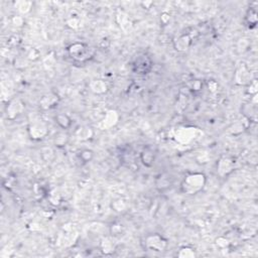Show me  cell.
Masks as SVG:
<instances>
[{"label":"cell","mask_w":258,"mask_h":258,"mask_svg":"<svg viewBox=\"0 0 258 258\" xmlns=\"http://www.w3.org/2000/svg\"><path fill=\"white\" fill-rule=\"evenodd\" d=\"M180 257H194L196 254H195V251L189 247H183L181 250H180V253L178 254Z\"/></svg>","instance_id":"cell-7"},{"label":"cell","mask_w":258,"mask_h":258,"mask_svg":"<svg viewBox=\"0 0 258 258\" xmlns=\"http://www.w3.org/2000/svg\"><path fill=\"white\" fill-rule=\"evenodd\" d=\"M152 60L146 54L138 55L132 64V70L135 74L145 75L152 70Z\"/></svg>","instance_id":"cell-4"},{"label":"cell","mask_w":258,"mask_h":258,"mask_svg":"<svg viewBox=\"0 0 258 258\" xmlns=\"http://www.w3.org/2000/svg\"><path fill=\"white\" fill-rule=\"evenodd\" d=\"M206 183V177L203 174L195 173L188 175L183 183L182 190L184 193L189 195H195L202 190Z\"/></svg>","instance_id":"cell-1"},{"label":"cell","mask_w":258,"mask_h":258,"mask_svg":"<svg viewBox=\"0 0 258 258\" xmlns=\"http://www.w3.org/2000/svg\"><path fill=\"white\" fill-rule=\"evenodd\" d=\"M68 52L71 55V58L77 62L87 61L90 58V47L85 44H74L69 49Z\"/></svg>","instance_id":"cell-2"},{"label":"cell","mask_w":258,"mask_h":258,"mask_svg":"<svg viewBox=\"0 0 258 258\" xmlns=\"http://www.w3.org/2000/svg\"><path fill=\"white\" fill-rule=\"evenodd\" d=\"M246 19H247V24H248V26L250 28L252 26H255L256 22H257V13H256V11L255 10H249L248 13H247Z\"/></svg>","instance_id":"cell-6"},{"label":"cell","mask_w":258,"mask_h":258,"mask_svg":"<svg viewBox=\"0 0 258 258\" xmlns=\"http://www.w3.org/2000/svg\"><path fill=\"white\" fill-rule=\"evenodd\" d=\"M145 247L151 251L163 252L167 247V240L159 234H151L145 239Z\"/></svg>","instance_id":"cell-3"},{"label":"cell","mask_w":258,"mask_h":258,"mask_svg":"<svg viewBox=\"0 0 258 258\" xmlns=\"http://www.w3.org/2000/svg\"><path fill=\"white\" fill-rule=\"evenodd\" d=\"M141 160L146 165L151 166L152 163L155 160V154H154V152L152 150H150V149H147V150L143 151V153L141 154Z\"/></svg>","instance_id":"cell-5"}]
</instances>
